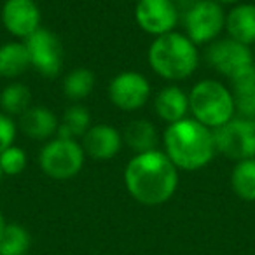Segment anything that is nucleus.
I'll return each mask as SVG.
<instances>
[{
	"label": "nucleus",
	"instance_id": "10",
	"mask_svg": "<svg viewBox=\"0 0 255 255\" xmlns=\"http://www.w3.org/2000/svg\"><path fill=\"white\" fill-rule=\"evenodd\" d=\"M150 96V84L138 72H123L109 84V98L117 109L131 112L142 109Z\"/></svg>",
	"mask_w": 255,
	"mask_h": 255
},
{
	"label": "nucleus",
	"instance_id": "18",
	"mask_svg": "<svg viewBox=\"0 0 255 255\" xmlns=\"http://www.w3.org/2000/svg\"><path fill=\"white\" fill-rule=\"evenodd\" d=\"M32 67L25 42H9L0 46V77L14 79Z\"/></svg>",
	"mask_w": 255,
	"mask_h": 255
},
{
	"label": "nucleus",
	"instance_id": "16",
	"mask_svg": "<svg viewBox=\"0 0 255 255\" xmlns=\"http://www.w3.org/2000/svg\"><path fill=\"white\" fill-rule=\"evenodd\" d=\"M233 98L234 112L238 117L255 123V65L233 81Z\"/></svg>",
	"mask_w": 255,
	"mask_h": 255
},
{
	"label": "nucleus",
	"instance_id": "25",
	"mask_svg": "<svg viewBox=\"0 0 255 255\" xmlns=\"http://www.w3.org/2000/svg\"><path fill=\"white\" fill-rule=\"evenodd\" d=\"M26 166V154L21 147L11 145L0 154V170L5 175H19Z\"/></svg>",
	"mask_w": 255,
	"mask_h": 255
},
{
	"label": "nucleus",
	"instance_id": "29",
	"mask_svg": "<svg viewBox=\"0 0 255 255\" xmlns=\"http://www.w3.org/2000/svg\"><path fill=\"white\" fill-rule=\"evenodd\" d=\"M5 226H7V224L4 222V217H2V213H0V236H2V233H4Z\"/></svg>",
	"mask_w": 255,
	"mask_h": 255
},
{
	"label": "nucleus",
	"instance_id": "12",
	"mask_svg": "<svg viewBox=\"0 0 255 255\" xmlns=\"http://www.w3.org/2000/svg\"><path fill=\"white\" fill-rule=\"evenodd\" d=\"M40 9L35 0H5L2 7V23L11 35L28 39L40 28Z\"/></svg>",
	"mask_w": 255,
	"mask_h": 255
},
{
	"label": "nucleus",
	"instance_id": "20",
	"mask_svg": "<svg viewBox=\"0 0 255 255\" xmlns=\"http://www.w3.org/2000/svg\"><path fill=\"white\" fill-rule=\"evenodd\" d=\"M91 128V116L88 109L82 105H72L65 110L61 123L58 124V138L65 140H77L88 133Z\"/></svg>",
	"mask_w": 255,
	"mask_h": 255
},
{
	"label": "nucleus",
	"instance_id": "9",
	"mask_svg": "<svg viewBox=\"0 0 255 255\" xmlns=\"http://www.w3.org/2000/svg\"><path fill=\"white\" fill-rule=\"evenodd\" d=\"M206 58H208V63L219 74L226 75L231 81L255 65L250 47L245 46V44H240L238 40H233L231 37L215 40L210 46Z\"/></svg>",
	"mask_w": 255,
	"mask_h": 255
},
{
	"label": "nucleus",
	"instance_id": "19",
	"mask_svg": "<svg viewBox=\"0 0 255 255\" xmlns=\"http://www.w3.org/2000/svg\"><path fill=\"white\" fill-rule=\"evenodd\" d=\"M123 140L128 143V147L135 150L136 154L150 152V150H156L157 129L150 121L136 119L128 124V128L124 129Z\"/></svg>",
	"mask_w": 255,
	"mask_h": 255
},
{
	"label": "nucleus",
	"instance_id": "28",
	"mask_svg": "<svg viewBox=\"0 0 255 255\" xmlns=\"http://www.w3.org/2000/svg\"><path fill=\"white\" fill-rule=\"evenodd\" d=\"M215 2L222 5V4H240L241 0H215Z\"/></svg>",
	"mask_w": 255,
	"mask_h": 255
},
{
	"label": "nucleus",
	"instance_id": "30",
	"mask_svg": "<svg viewBox=\"0 0 255 255\" xmlns=\"http://www.w3.org/2000/svg\"><path fill=\"white\" fill-rule=\"evenodd\" d=\"M2 175H4V173H2V170H0V180H2Z\"/></svg>",
	"mask_w": 255,
	"mask_h": 255
},
{
	"label": "nucleus",
	"instance_id": "22",
	"mask_svg": "<svg viewBox=\"0 0 255 255\" xmlns=\"http://www.w3.org/2000/svg\"><path fill=\"white\" fill-rule=\"evenodd\" d=\"M231 185L238 198L255 201V157L238 161L231 175Z\"/></svg>",
	"mask_w": 255,
	"mask_h": 255
},
{
	"label": "nucleus",
	"instance_id": "27",
	"mask_svg": "<svg viewBox=\"0 0 255 255\" xmlns=\"http://www.w3.org/2000/svg\"><path fill=\"white\" fill-rule=\"evenodd\" d=\"M170 2L175 5V9L178 11V14L184 16L185 12H187L189 9H191L192 5H194L196 2H198V0H170Z\"/></svg>",
	"mask_w": 255,
	"mask_h": 255
},
{
	"label": "nucleus",
	"instance_id": "17",
	"mask_svg": "<svg viewBox=\"0 0 255 255\" xmlns=\"http://www.w3.org/2000/svg\"><path fill=\"white\" fill-rule=\"evenodd\" d=\"M154 109L164 123L173 124L185 119V114L189 112V95H185L178 86H166L157 93Z\"/></svg>",
	"mask_w": 255,
	"mask_h": 255
},
{
	"label": "nucleus",
	"instance_id": "26",
	"mask_svg": "<svg viewBox=\"0 0 255 255\" xmlns=\"http://www.w3.org/2000/svg\"><path fill=\"white\" fill-rule=\"evenodd\" d=\"M16 136V124L11 116L0 112V154L12 145Z\"/></svg>",
	"mask_w": 255,
	"mask_h": 255
},
{
	"label": "nucleus",
	"instance_id": "24",
	"mask_svg": "<svg viewBox=\"0 0 255 255\" xmlns=\"http://www.w3.org/2000/svg\"><path fill=\"white\" fill-rule=\"evenodd\" d=\"M93 88H95V74L89 68H75L65 77L63 82V93L74 102L88 98Z\"/></svg>",
	"mask_w": 255,
	"mask_h": 255
},
{
	"label": "nucleus",
	"instance_id": "6",
	"mask_svg": "<svg viewBox=\"0 0 255 255\" xmlns=\"http://www.w3.org/2000/svg\"><path fill=\"white\" fill-rule=\"evenodd\" d=\"M215 149L229 159L245 161L255 157V123L234 116L213 129Z\"/></svg>",
	"mask_w": 255,
	"mask_h": 255
},
{
	"label": "nucleus",
	"instance_id": "3",
	"mask_svg": "<svg viewBox=\"0 0 255 255\" xmlns=\"http://www.w3.org/2000/svg\"><path fill=\"white\" fill-rule=\"evenodd\" d=\"M199 54L187 35L170 32L156 37L149 47V65L166 81H184L198 68Z\"/></svg>",
	"mask_w": 255,
	"mask_h": 255
},
{
	"label": "nucleus",
	"instance_id": "4",
	"mask_svg": "<svg viewBox=\"0 0 255 255\" xmlns=\"http://www.w3.org/2000/svg\"><path fill=\"white\" fill-rule=\"evenodd\" d=\"M189 110L196 121L217 129L234 117V98L231 89L219 81H201L189 95Z\"/></svg>",
	"mask_w": 255,
	"mask_h": 255
},
{
	"label": "nucleus",
	"instance_id": "21",
	"mask_svg": "<svg viewBox=\"0 0 255 255\" xmlns=\"http://www.w3.org/2000/svg\"><path fill=\"white\" fill-rule=\"evenodd\" d=\"M32 91L21 82H12L0 93V107L7 116H21L30 109Z\"/></svg>",
	"mask_w": 255,
	"mask_h": 255
},
{
	"label": "nucleus",
	"instance_id": "7",
	"mask_svg": "<svg viewBox=\"0 0 255 255\" xmlns=\"http://www.w3.org/2000/svg\"><path fill=\"white\" fill-rule=\"evenodd\" d=\"M185 35L196 44H208L215 40L226 28V14L215 0H198L184 16Z\"/></svg>",
	"mask_w": 255,
	"mask_h": 255
},
{
	"label": "nucleus",
	"instance_id": "23",
	"mask_svg": "<svg viewBox=\"0 0 255 255\" xmlns=\"http://www.w3.org/2000/svg\"><path fill=\"white\" fill-rule=\"evenodd\" d=\"M28 231L19 224H7L0 236V255H26L30 250Z\"/></svg>",
	"mask_w": 255,
	"mask_h": 255
},
{
	"label": "nucleus",
	"instance_id": "2",
	"mask_svg": "<svg viewBox=\"0 0 255 255\" xmlns=\"http://www.w3.org/2000/svg\"><path fill=\"white\" fill-rule=\"evenodd\" d=\"M164 154L177 170L194 171L205 168L213 159L217 149L213 129L196 119H180L168 124L163 136Z\"/></svg>",
	"mask_w": 255,
	"mask_h": 255
},
{
	"label": "nucleus",
	"instance_id": "11",
	"mask_svg": "<svg viewBox=\"0 0 255 255\" xmlns=\"http://www.w3.org/2000/svg\"><path fill=\"white\" fill-rule=\"evenodd\" d=\"M135 19L143 32L159 37L175 32L180 14L170 0H138Z\"/></svg>",
	"mask_w": 255,
	"mask_h": 255
},
{
	"label": "nucleus",
	"instance_id": "14",
	"mask_svg": "<svg viewBox=\"0 0 255 255\" xmlns=\"http://www.w3.org/2000/svg\"><path fill=\"white\" fill-rule=\"evenodd\" d=\"M58 119L46 107H30L19 116V128L33 140H47L58 133Z\"/></svg>",
	"mask_w": 255,
	"mask_h": 255
},
{
	"label": "nucleus",
	"instance_id": "15",
	"mask_svg": "<svg viewBox=\"0 0 255 255\" xmlns=\"http://www.w3.org/2000/svg\"><path fill=\"white\" fill-rule=\"evenodd\" d=\"M226 28L233 40L250 47L255 44V5L238 4L226 16Z\"/></svg>",
	"mask_w": 255,
	"mask_h": 255
},
{
	"label": "nucleus",
	"instance_id": "5",
	"mask_svg": "<svg viewBox=\"0 0 255 255\" xmlns=\"http://www.w3.org/2000/svg\"><path fill=\"white\" fill-rule=\"evenodd\" d=\"M86 152L77 140L54 138L46 143L39 154V164L47 177L68 180L84 166Z\"/></svg>",
	"mask_w": 255,
	"mask_h": 255
},
{
	"label": "nucleus",
	"instance_id": "13",
	"mask_svg": "<svg viewBox=\"0 0 255 255\" xmlns=\"http://www.w3.org/2000/svg\"><path fill=\"white\" fill-rule=\"evenodd\" d=\"M123 147V135L109 124L91 126L82 136V149L93 159H112Z\"/></svg>",
	"mask_w": 255,
	"mask_h": 255
},
{
	"label": "nucleus",
	"instance_id": "8",
	"mask_svg": "<svg viewBox=\"0 0 255 255\" xmlns=\"http://www.w3.org/2000/svg\"><path fill=\"white\" fill-rule=\"evenodd\" d=\"M32 67L44 77H56L63 68V46L56 33L39 28L25 39Z\"/></svg>",
	"mask_w": 255,
	"mask_h": 255
},
{
	"label": "nucleus",
	"instance_id": "1",
	"mask_svg": "<svg viewBox=\"0 0 255 255\" xmlns=\"http://www.w3.org/2000/svg\"><path fill=\"white\" fill-rule=\"evenodd\" d=\"M128 192L138 203L156 206L166 203L178 185L177 166L159 150L136 154L124 170Z\"/></svg>",
	"mask_w": 255,
	"mask_h": 255
}]
</instances>
